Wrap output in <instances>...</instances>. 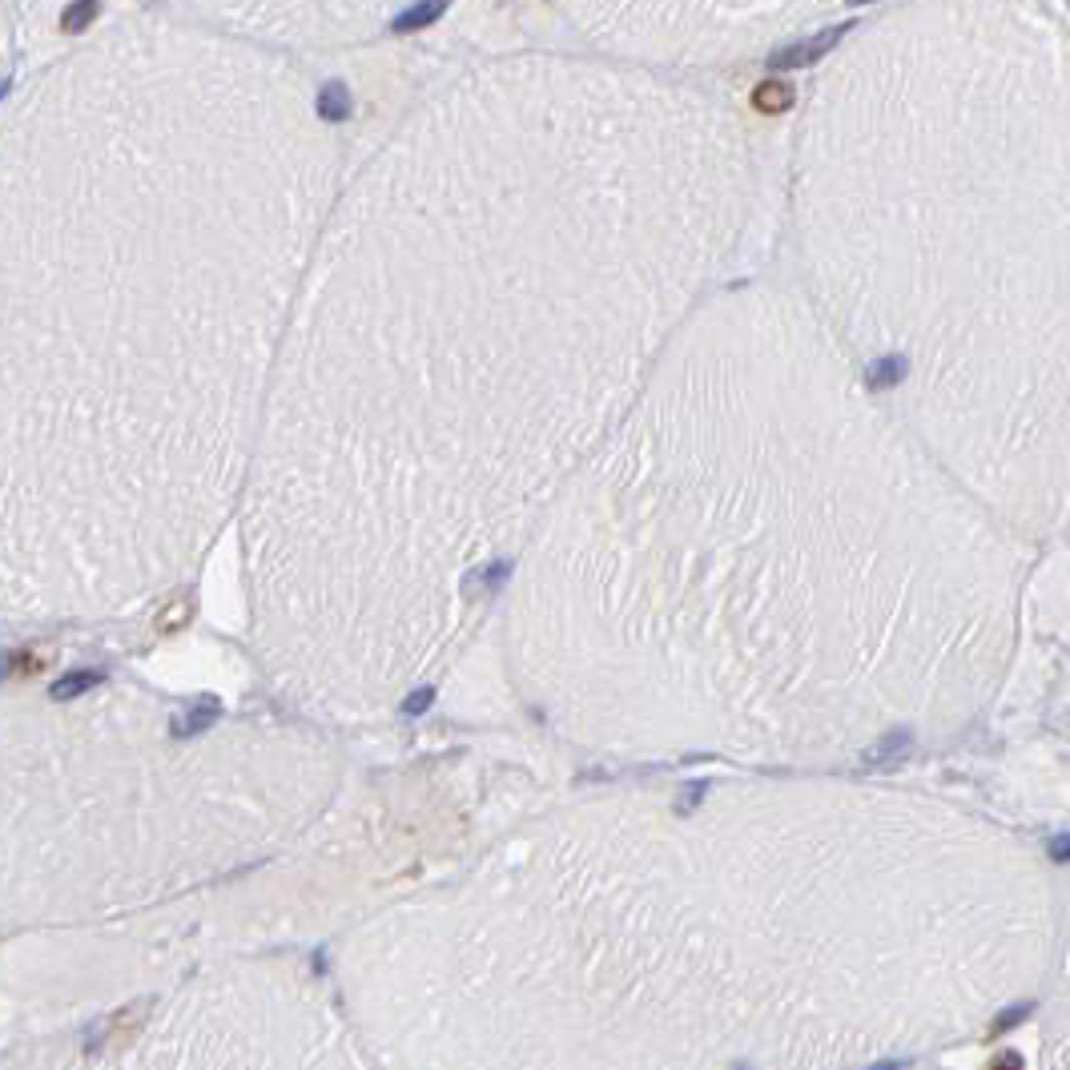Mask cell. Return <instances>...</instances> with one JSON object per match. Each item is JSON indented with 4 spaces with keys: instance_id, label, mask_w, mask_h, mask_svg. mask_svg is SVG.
<instances>
[{
    "instance_id": "obj_1",
    "label": "cell",
    "mask_w": 1070,
    "mask_h": 1070,
    "mask_svg": "<svg viewBox=\"0 0 1070 1070\" xmlns=\"http://www.w3.org/2000/svg\"><path fill=\"white\" fill-rule=\"evenodd\" d=\"M805 206L925 452L1022 539L1070 535V0H905L818 73Z\"/></svg>"
},
{
    "instance_id": "obj_2",
    "label": "cell",
    "mask_w": 1070,
    "mask_h": 1070,
    "mask_svg": "<svg viewBox=\"0 0 1070 1070\" xmlns=\"http://www.w3.org/2000/svg\"><path fill=\"white\" fill-rule=\"evenodd\" d=\"M1039 1062L1070 1070V873L1059 882L1054 945L1039 990Z\"/></svg>"
},
{
    "instance_id": "obj_3",
    "label": "cell",
    "mask_w": 1070,
    "mask_h": 1070,
    "mask_svg": "<svg viewBox=\"0 0 1070 1070\" xmlns=\"http://www.w3.org/2000/svg\"><path fill=\"white\" fill-rule=\"evenodd\" d=\"M841 4L850 0H713L709 37L721 44H753L765 37L773 41L781 37V29L818 21Z\"/></svg>"
},
{
    "instance_id": "obj_4",
    "label": "cell",
    "mask_w": 1070,
    "mask_h": 1070,
    "mask_svg": "<svg viewBox=\"0 0 1070 1070\" xmlns=\"http://www.w3.org/2000/svg\"><path fill=\"white\" fill-rule=\"evenodd\" d=\"M93 684H101V672H73V676H65V681L57 684L53 696L57 701H61V696L69 701V696H81L85 688H93Z\"/></svg>"
},
{
    "instance_id": "obj_5",
    "label": "cell",
    "mask_w": 1070,
    "mask_h": 1070,
    "mask_svg": "<svg viewBox=\"0 0 1070 1070\" xmlns=\"http://www.w3.org/2000/svg\"><path fill=\"white\" fill-rule=\"evenodd\" d=\"M427 701H430V693L410 696V701H407V713H423V709H427Z\"/></svg>"
}]
</instances>
